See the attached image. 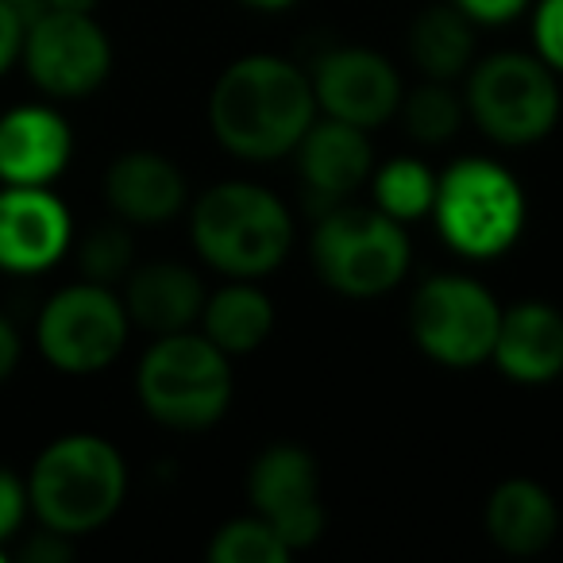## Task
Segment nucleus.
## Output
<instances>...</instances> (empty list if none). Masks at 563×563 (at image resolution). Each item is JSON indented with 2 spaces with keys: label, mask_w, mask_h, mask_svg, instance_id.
<instances>
[{
  "label": "nucleus",
  "mask_w": 563,
  "mask_h": 563,
  "mask_svg": "<svg viewBox=\"0 0 563 563\" xmlns=\"http://www.w3.org/2000/svg\"><path fill=\"white\" fill-rule=\"evenodd\" d=\"M467 117L498 147H532L560 124V74L537 55L498 51L467 70Z\"/></svg>",
  "instance_id": "0eeeda50"
},
{
  "label": "nucleus",
  "mask_w": 563,
  "mask_h": 563,
  "mask_svg": "<svg viewBox=\"0 0 563 563\" xmlns=\"http://www.w3.org/2000/svg\"><path fill=\"white\" fill-rule=\"evenodd\" d=\"M70 205L51 186H0V271L16 278L47 274L70 255Z\"/></svg>",
  "instance_id": "ddd939ff"
},
{
  "label": "nucleus",
  "mask_w": 563,
  "mask_h": 563,
  "mask_svg": "<svg viewBox=\"0 0 563 563\" xmlns=\"http://www.w3.org/2000/svg\"><path fill=\"white\" fill-rule=\"evenodd\" d=\"M189 240L205 266L224 278H266L294 247L290 209L274 189L247 178L209 186L189 209Z\"/></svg>",
  "instance_id": "7ed1b4c3"
},
{
  "label": "nucleus",
  "mask_w": 563,
  "mask_h": 563,
  "mask_svg": "<svg viewBox=\"0 0 563 563\" xmlns=\"http://www.w3.org/2000/svg\"><path fill=\"white\" fill-rule=\"evenodd\" d=\"M24 32H27V16H24V12H20L16 4H9V0H0V78L20 66Z\"/></svg>",
  "instance_id": "c85d7f7f"
},
{
  "label": "nucleus",
  "mask_w": 563,
  "mask_h": 563,
  "mask_svg": "<svg viewBox=\"0 0 563 563\" xmlns=\"http://www.w3.org/2000/svg\"><path fill=\"white\" fill-rule=\"evenodd\" d=\"M70 555H74V540L58 537V532H51V529H40L24 544L27 563H63V560H70Z\"/></svg>",
  "instance_id": "c756f323"
},
{
  "label": "nucleus",
  "mask_w": 563,
  "mask_h": 563,
  "mask_svg": "<svg viewBox=\"0 0 563 563\" xmlns=\"http://www.w3.org/2000/svg\"><path fill=\"white\" fill-rule=\"evenodd\" d=\"M317 112L332 120H344L363 132L383 128L386 120L398 117L401 104V74L386 55L371 47H332L317 58L313 74Z\"/></svg>",
  "instance_id": "f8f14e48"
},
{
  "label": "nucleus",
  "mask_w": 563,
  "mask_h": 563,
  "mask_svg": "<svg viewBox=\"0 0 563 563\" xmlns=\"http://www.w3.org/2000/svg\"><path fill=\"white\" fill-rule=\"evenodd\" d=\"M490 363L517 386H548L563 375V313L548 301L501 309Z\"/></svg>",
  "instance_id": "a211bd4d"
},
{
  "label": "nucleus",
  "mask_w": 563,
  "mask_h": 563,
  "mask_svg": "<svg viewBox=\"0 0 563 563\" xmlns=\"http://www.w3.org/2000/svg\"><path fill=\"white\" fill-rule=\"evenodd\" d=\"M498 324V298L471 274H432L417 286L413 301H409L413 344L432 363L452 371H471L490 363Z\"/></svg>",
  "instance_id": "1a4fd4ad"
},
{
  "label": "nucleus",
  "mask_w": 563,
  "mask_h": 563,
  "mask_svg": "<svg viewBox=\"0 0 563 563\" xmlns=\"http://www.w3.org/2000/svg\"><path fill=\"white\" fill-rule=\"evenodd\" d=\"M290 548L282 544V537L255 514H243L224 521L209 540V560L212 563H286Z\"/></svg>",
  "instance_id": "b1692460"
},
{
  "label": "nucleus",
  "mask_w": 563,
  "mask_h": 563,
  "mask_svg": "<svg viewBox=\"0 0 563 563\" xmlns=\"http://www.w3.org/2000/svg\"><path fill=\"white\" fill-rule=\"evenodd\" d=\"M398 117L413 143H421V147H444V143H452L460 135L463 120H467V104L452 89V81L424 78L417 89L401 93Z\"/></svg>",
  "instance_id": "5701e85b"
},
{
  "label": "nucleus",
  "mask_w": 563,
  "mask_h": 563,
  "mask_svg": "<svg viewBox=\"0 0 563 563\" xmlns=\"http://www.w3.org/2000/svg\"><path fill=\"white\" fill-rule=\"evenodd\" d=\"M78 266L81 278L101 282V286H117L132 274L135 266V235L132 224L112 217L109 224H97L86 240L78 243Z\"/></svg>",
  "instance_id": "393cba45"
},
{
  "label": "nucleus",
  "mask_w": 563,
  "mask_h": 563,
  "mask_svg": "<svg viewBox=\"0 0 563 563\" xmlns=\"http://www.w3.org/2000/svg\"><path fill=\"white\" fill-rule=\"evenodd\" d=\"M298 155V178L313 201L340 205L363 189L375 170V147H371V132L344 120L321 117L309 124L301 143L294 147Z\"/></svg>",
  "instance_id": "dca6fc26"
},
{
  "label": "nucleus",
  "mask_w": 563,
  "mask_h": 563,
  "mask_svg": "<svg viewBox=\"0 0 563 563\" xmlns=\"http://www.w3.org/2000/svg\"><path fill=\"white\" fill-rule=\"evenodd\" d=\"M240 4H247V9H255V12H286V9H294L298 0H240Z\"/></svg>",
  "instance_id": "473e14b6"
},
{
  "label": "nucleus",
  "mask_w": 563,
  "mask_h": 563,
  "mask_svg": "<svg viewBox=\"0 0 563 563\" xmlns=\"http://www.w3.org/2000/svg\"><path fill=\"white\" fill-rule=\"evenodd\" d=\"M101 194L109 212L124 224L163 228L186 212L189 181L170 155L151 147H132L109 163Z\"/></svg>",
  "instance_id": "2eb2a0df"
},
{
  "label": "nucleus",
  "mask_w": 563,
  "mask_h": 563,
  "mask_svg": "<svg viewBox=\"0 0 563 563\" xmlns=\"http://www.w3.org/2000/svg\"><path fill=\"white\" fill-rule=\"evenodd\" d=\"M24 478L40 529L70 540L104 529L128 498V460L101 432L55 437Z\"/></svg>",
  "instance_id": "f03ea898"
},
{
  "label": "nucleus",
  "mask_w": 563,
  "mask_h": 563,
  "mask_svg": "<svg viewBox=\"0 0 563 563\" xmlns=\"http://www.w3.org/2000/svg\"><path fill=\"white\" fill-rule=\"evenodd\" d=\"M120 298H124V309L132 317V329L166 336V332H186L201 324L209 290H205V278L194 266L158 258V263L132 266Z\"/></svg>",
  "instance_id": "f3484780"
},
{
  "label": "nucleus",
  "mask_w": 563,
  "mask_h": 563,
  "mask_svg": "<svg viewBox=\"0 0 563 563\" xmlns=\"http://www.w3.org/2000/svg\"><path fill=\"white\" fill-rule=\"evenodd\" d=\"M4 560H9V548H4V544H0V563H4Z\"/></svg>",
  "instance_id": "f704fd0d"
},
{
  "label": "nucleus",
  "mask_w": 563,
  "mask_h": 563,
  "mask_svg": "<svg viewBox=\"0 0 563 563\" xmlns=\"http://www.w3.org/2000/svg\"><path fill=\"white\" fill-rule=\"evenodd\" d=\"M101 0H47L43 9H63V12H97Z\"/></svg>",
  "instance_id": "2f4dec72"
},
{
  "label": "nucleus",
  "mask_w": 563,
  "mask_h": 563,
  "mask_svg": "<svg viewBox=\"0 0 563 563\" xmlns=\"http://www.w3.org/2000/svg\"><path fill=\"white\" fill-rule=\"evenodd\" d=\"M74 158V128L55 104L27 101L0 112V186H55Z\"/></svg>",
  "instance_id": "4468645a"
},
{
  "label": "nucleus",
  "mask_w": 563,
  "mask_h": 563,
  "mask_svg": "<svg viewBox=\"0 0 563 563\" xmlns=\"http://www.w3.org/2000/svg\"><path fill=\"white\" fill-rule=\"evenodd\" d=\"M406 51L409 63L417 66V74L429 81H460L467 78V70L475 66L478 40L475 24L448 4H429L424 12H417L413 24L406 32Z\"/></svg>",
  "instance_id": "412c9836"
},
{
  "label": "nucleus",
  "mask_w": 563,
  "mask_h": 563,
  "mask_svg": "<svg viewBox=\"0 0 563 563\" xmlns=\"http://www.w3.org/2000/svg\"><path fill=\"white\" fill-rule=\"evenodd\" d=\"M132 336V317L112 286L101 282H74L43 301L35 317V352L58 375L86 378L101 375L124 355Z\"/></svg>",
  "instance_id": "6e6552de"
},
{
  "label": "nucleus",
  "mask_w": 563,
  "mask_h": 563,
  "mask_svg": "<svg viewBox=\"0 0 563 563\" xmlns=\"http://www.w3.org/2000/svg\"><path fill=\"white\" fill-rule=\"evenodd\" d=\"M247 506L255 517H263L282 544L290 552H309L324 537V494H321V467L313 452L301 444L278 440L263 448L247 467Z\"/></svg>",
  "instance_id": "9b49d317"
},
{
  "label": "nucleus",
  "mask_w": 563,
  "mask_h": 563,
  "mask_svg": "<svg viewBox=\"0 0 563 563\" xmlns=\"http://www.w3.org/2000/svg\"><path fill=\"white\" fill-rule=\"evenodd\" d=\"M432 224L440 240L471 263H490L506 255L525 232V189L501 163L483 155H463L437 174Z\"/></svg>",
  "instance_id": "39448f33"
},
{
  "label": "nucleus",
  "mask_w": 563,
  "mask_h": 563,
  "mask_svg": "<svg viewBox=\"0 0 563 563\" xmlns=\"http://www.w3.org/2000/svg\"><path fill=\"white\" fill-rule=\"evenodd\" d=\"M27 517H32V501H27V478L20 471L0 463V544L9 548L12 540L24 532Z\"/></svg>",
  "instance_id": "bb28decb"
},
{
  "label": "nucleus",
  "mask_w": 563,
  "mask_h": 563,
  "mask_svg": "<svg viewBox=\"0 0 563 563\" xmlns=\"http://www.w3.org/2000/svg\"><path fill=\"white\" fill-rule=\"evenodd\" d=\"M437 174L413 155H394L371 170V205L398 224H413L432 212Z\"/></svg>",
  "instance_id": "4be33fe9"
},
{
  "label": "nucleus",
  "mask_w": 563,
  "mask_h": 563,
  "mask_svg": "<svg viewBox=\"0 0 563 563\" xmlns=\"http://www.w3.org/2000/svg\"><path fill=\"white\" fill-rule=\"evenodd\" d=\"M197 329L228 355V360H243L255 355L258 347L271 340L274 332V301L266 290H258L251 278H228V286L212 290L205 298L201 324Z\"/></svg>",
  "instance_id": "aec40b11"
},
{
  "label": "nucleus",
  "mask_w": 563,
  "mask_h": 563,
  "mask_svg": "<svg viewBox=\"0 0 563 563\" xmlns=\"http://www.w3.org/2000/svg\"><path fill=\"white\" fill-rule=\"evenodd\" d=\"M9 4H16V9L24 12V16H32V12H40L43 4H47V0H9Z\"/></svg>",
  "instance_id": "72a5a7b5"
},
{
  "label": "nucleus",
  "mask_w": 563,
  "mask_h": 563,
  "mask_svg": "<svg viewBox=\"0 0 563 563\" xmlns=\"http://www.w3.org/2000/svg\"><path fill=\"white\" fill-rule=\"evenodd\" d=\"M486 537L506 555H540L560 532V506L537 478H506L486 498Z\"/></svg>",
  "instance_id": "6ab92c4d"
},
{
  "label": "nucleus",
  "mask_w": 563,
  "mask_h": 563,
  "mask_svg": "<svg viewBox=\"0 0 563 563\" xmlns=\"http://www.w3.org/2000/svg\"><path fill=\"white\" fill-rule=\"evenodd\" d=\"M313 120V81L290 58L243 55L212 81L209 132L243 163H278L294 155Z\"/></svg>",
  "instance_id": "f257e3e1"
},
{
  "label": "nucleus",
  "mask_w": 563,
  "mask_h": 563,
  "mask_svg": "<svg viewBox=\"0 0 563 563\" xmlns=\"http://www.w3.org/2000/svg\"><path fill=\"white\" fill-rule=\"evenodd\" d=\"M452 4L475 27H501V24H514L532 0H452Z\"/></svg>",
  "instance_id": "cd10ccee"
},
{
  "label": "nucleus",
  "mask_w": 563,
  "mask_h": 563,
  "mask_svg": "<svg viewBox=\"0 0 563 563\" xmlns=\"http://www.w3.org/2000/svg\"><path fill=\"white\" fill-rule=\"evenodd\" d=\"M20 363H24V336L9 317L0 313V386L16 375Z\"/></svg>",
  "instance_id": "7c9ffc66"
},
{
  "label": "nucleus",
  "mask_w": 563,
  "mask_h": 563,
  "mask_svg": "<svg viewBox=\"0 0 563 563\" xmlns=\"http://www.w3.org/2000/svg\"><path fill=\"white\" fill-rule=\"evenodd\" d=\"M313 271L332 294L347 301H375L398 290L413 263L406 224L360 205H329L309 240Z\"/></svg>",
  "instance_id": "423d86ee"
},
{
  "label": "nucleus",
  "mask_w": 563,
  "mask_h": 563,
  "mask_svg": "<svg viewBox=\"0 0 563 563\" xmlns=\"http://www.w3.org/2000/svg\"><path fill=\"white\" fill-rule=\"evenodd\" d=\"M112 40L97 12L40 9L27 16L24 66L27 81L51 101H81L93 97L112 74Z\"/></svg>",
  "instance_id": "9d476101"
},
{
  "label": "nucleus",
  "mask_w": 563,
  "mask_h": 563,
  "mask_svg": "<svg viewBox=\"0 0 563 563\" xmlns=\"http://www.w3.org/2000/svg\"><path fill=\"white\" fill-rule=\"evenodd\" d=\"M532 55L563 78V0H537V9H532Z\"/></svg>",
  "instance_id": "a878e982"
},
{
  "label": "nucleus",
  "mask_w": 563,
  "mask_h": 563,
  "mask_svg": "<svg viewBox=\"0 0 563 563\" xmlns=\"http://www.w3.org/2000/svg\"><path fill=\"white\" fill-rule=\"evenodd\" d=\"M232 360L201 329L155 336L135 367V398L155 424L205 432L232 406Z\"/></svg>",
  "instance_id": "20e7f679"
}]
</instances>
